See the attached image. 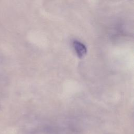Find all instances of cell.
Returning <instances> with one entry per match:
<instances>
[{
    "label": "cell",
    "mask_w": 134,
    "mask_h": 134,
    "mask_svg": "<svg viewBox=\"0 0 134 134\" xmlns=\"http://www.w3.org/2000/svg\"><path fill=\"white\" fill-rule=\"evenodd\" d=\"M73 47L79 57H82L86 53V48L85 46L81 42L78 41H74Z\"/></svg>",
    "instance_id": "obj_1"
}]
</instances>
